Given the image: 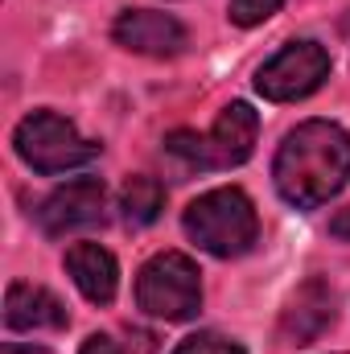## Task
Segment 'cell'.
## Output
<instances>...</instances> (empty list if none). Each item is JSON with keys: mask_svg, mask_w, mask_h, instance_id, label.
<instances>
[{"mask_svg": "<svg viewBox=\"0 0 350 354\" xmlns=\"http://www.w3.org/2000/svg\"><path fill=\"white\" fill-rule=\"evenodd\" d=\"M276 189L284 202H293L297 210H313L322 202H330L350 177V136L347 128L330 124V120H309L301 128H293L276 153Z\"/></svg>", "mask_w": 350, "mask_h": 354, "instance_id": "6da1fadb", "label": "cell"}, {"mask_svg": "<svg viewBox=\"0 0 350 354\" xmlns=\"http://www.w3.org/2000/svg\"><path fill=\"white\" fill-rule=\"evenodd\" d=\"M12 145H17V157L37 169V174L54 177V174H71V169H83L99 157V145L79 136V128L54 111H33L17 124L12 132Z\"/></svg>", "mask_w": 350, "mask_h": 354, "instance_id": "277c9868", "label": "cell"}, {"mask_svg": "<svg viewBox=\"0 0 350 354\" xmlns=\"http://www.w3.org/2000/svg\"><path fill=\"white\" fill-rule=\"evenodd\" d=\"M116 46L132 50V54H149V58H174L185 50V25L169 12H153V8H128L116 17L111 25Z\"/></svg>", "mask_w": 350, "mask_h": 354, "instance_id": "ba28073f", "label": "cell"}, {"mask_svg": "<svg viewBox=\"0 0 350 354\" xmlns=\"http://www.w3.org/2000/svg\"><path fill=\"white\" fill-rule=\"evenodd\" d=\"M326 79H330V54L317 41H288L256 71V91L272 103H293L313 95Z\"/></svg>", "mask_w": 350, "mask_h": 354, "instance_id": "8992f818", "label": "cell"}, {"mask_svg": "<svg viewBox=\"0 0 350 354\" xmlns=\"http://www.w3.org/2000/svg\"><path fill=\"white\" fill-rule=\"evenodd\" d=\"M174 354H243V346L231 342V338H219V334H194Z\"/></svg>", "mask_w": 350, "mask_h": 354, "instance_id": "4fadbf2b", "label": "cell"}, {"mask_svg": "<svg viewBox=\"0 0 350 354\" xmlns=\"http://www.w3.org/2000/svg\"><path fill=\"white\" fill-rule=\"evenodd\" d=\"M66 272L79 284V292L87 297L91 305H111L120 292V268L116 256L99 243H75L66 252Z\"/></svg>", "mask_w": 350, "mask_h": 354, "instance_id": "30bf717a", "label": "cell"}, {"mask_svg": "<svg viewBox=\"0 0 350 354\" xmlns=\"http://www.w3.org/2000/svg\"><path fill=\"white\" fill-rule=\"evenodd\" d=\"M103 210H107V189L99 177H75L66 185H58L42 210H37V223L46 235H66V231H79V227H95L103 223Z\"/></svg>", "mask_w": 350, "mask_h": 354, "instance_id": "52a82bcc", "label": "cell"}, {"mask_svg": "<svg viewBox=\"0 0 350 354\" xmlns=\"http://www.w3.org/2000/svg\"><path fill=\"white\" fill-rule=\"evenodd\" d=\"M120 206H124V218L132 227H149L157 223L161 206H165V189L157 177H128L124 194H120Z\"/></svg>", "mask_w": 350, "mask_h": 354, "instance_id": "7c38bea8", "label": "cell"}, {"mask_svg": "<svg viewBox=\"0 0 350 354\" xmlns=\"http://www.w3.org/2000/svg\"><path fill=\"white\" fill-rule=\"evenodd\" d=\"M181 223H185V235H190L202 252H210V256H219V260H231V256L252 252V243H256V235H260L256 206H252V198H248L243 189H235V185L210 189V194L194 198V202L185 206V218H181Z\"/></svg>", "mask_w": 350, "mask_h": 354, "instance_id": "7a4b0ae2", "label": "cell"}, {"mask_svg": "<svg viewBox=\"0 0 350 354\" xmlns=\"http://www.w3.org/2000/svg\"><path fill=\"white\" fill-rule=\"evenodd\" d=\"M330 235H334V239H347V243H350V206H347V210H338V214L330 218Z\"/></svg>", "mask_w": 350, "mask_h": 354, "instance_id": "2e32d148", "label": "cell"}, {"mask_svg": "<svg viewBox=\"0 0 350 354\" xmlns=\"http://www.w3.org/2000/svg\"><path fill=\"white\" fill-rule=\"evenodd\" d=\"M0 354H50V351H42V346H25V342H8Z\"/></svg>", "mask_w": 350, "mask_h": 354, "instance_id": "e0dca14e", "label": "cell"}, {"mask_svg": "<svg viewBox=\"0 0 350 354\" xmlns=\"http://www.w3.org/2000/svg\"><path fill=\"white\" fill-rule=\"evenodd\" d=\"M71 317H66V305L50 292V288H33V284H8V297H4V326L8 330H62Z\"/></svg>", "mask_w": 350, "mask_h": 354, "instance_id": "8fae6325", "label": "cell"}, {"mask_svg": "<svg viewBox=\"0 0 350 354\" xmlns=\"http://www.w3.org/2000/svg\"><path fill=\"white\" fill-rule=\"evenodd\" d=\"M136 305L149 317L165 322H190L202 309V280L190 256L181 252H161L140 268L136 280Z\"/></svg>", "mask_w": 350, "mask_h": 354, "instance_id": "5b68a950", "label": "cell"}, {"mask_svg": "<svg viewBox=\"0 0 350 354\" xmlns=\"http://www.w3.org/2000/svg\"><path fill=\"white\" fill-rule=\"evenodd\" d=\"M79 354H120V351H116V342H111L107 334H91Z\"/></svg>", "mask_w": 350, "mask_h": 354, "instance_id": "9a60e30c", "label": "cell"}, {"mask_svg": "<svg viewBox=\"0 0 350 354\" xmlns=\"http://www.w3.org/2000/svg\"><path fill=\"white\" fill-rule=\"evenodd\" d=\"M330 322H334V288L326 280H305L280 313V338L293 346H309L330 330Z\"/></svg>", "mask_w": 350, "mask_h": 354, "instance_id": "9c48e42d", "label": "cell"}, {"mask_svg": "<svg viewBox=\"0 0 350 354\" xmlns=\"http://www.w3.org/2000/svg\"><path fill=\"white\" fill-rule=\"evenodd\" d=\"M256 111L248 103H227L210 132H174L165 153L177 157L185 169H231L243 165L256 149Z\"/></svg>", "mask_w": 350, "mask_h": 354, "instance_id": "3957f363", "label": "cell"}, {"mask_svg": "<svg viewBox=\"0 0 350 354\" xmlns=\"http://www.w3.org/2000/svg\"><path fill=\"white\" fill-rule=\"evenodd\" d=\"M284 0H231V21L235 25H260L268 21Z\"/></svg>", "mask_w": 350, "mask_h": 354, "instance_id": "5bb4252c", "label": "cell"}]
</instances>
